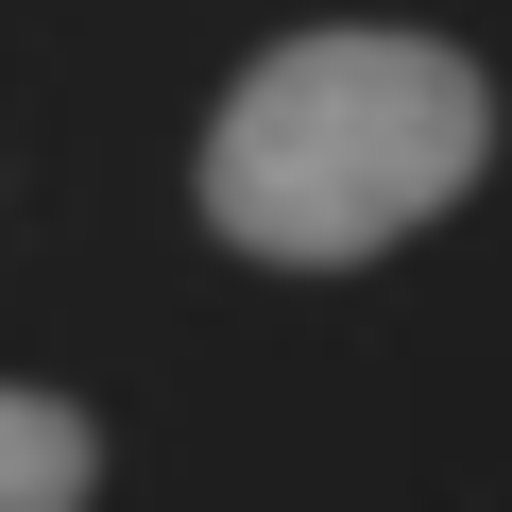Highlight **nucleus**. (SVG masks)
<instances>
[{"instance_id":"obj_1","label":"nucleus","mask_w":512,"mask_h":512,"mask_svg":"<svg viewBox=\"0 0 512 512\" xmlns=\"http://www.w3.org/2000/svg\"><path fill=\"white\" fill-rule=\"evenodd\" d=\"M495 171V86L444 35H274L205 120V222L256 274H359Z\"/></svg>"},{"instance_id":"obj_2","label":"nucleus","mask_w":512,"mask_h":512,"mask_svg":"<svg viewBox=\"0 0 512 512\" xmlns=\"http://www.w3.org/2000/svg\"><path fill=\"white\" fill-rule=\"evenodd\" d=\"M103 478V427L69 393H0V512H86Z\"/></svg>"}]
</instances>
